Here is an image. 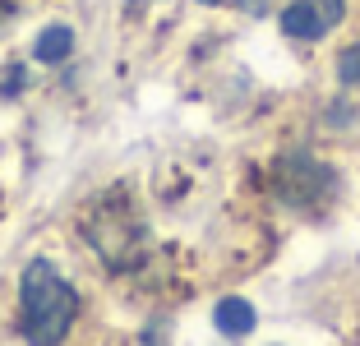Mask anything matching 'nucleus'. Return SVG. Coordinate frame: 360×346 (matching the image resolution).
Returning <instances> with one entry per match:
<instances>
[{
  "label": "nucleus",
  "instance_id": "f257e3e1",
  "mask_svg": "<svg viewBox=\"0 0 360 346\" xmlns=\"http://www.w3.org/2000/svg\"><path fill=\"white\" fill-rule=\"evenodd\" d=\"M23 337L28 346H60L79 319V291L56 273L51 259H32L19 277Z\"/></svg>",
  "mask_w": 360,
  "mask_h": 346
},
{
  "label": "nucleus",
  "instance_id": "f03ea898",
  "mask_svg": "<svg viewBox=\"0 0 360 346\" xmlns=\"http://www.w3.org/2000/svg\"><path fill=\"white\" fill-rule=\"evenodd\" d=\"M84 241L93 245V254L111 273H129L143 263V222H139L125 189L106 194L97 208L84 212Z\"/></svg>",
  "mask_w": 360,
  "mask_h": 346
},
{
  "label": "nucleus",
  "instance_id": "7ed1b4c3",
  "mask_svg": "<svg viewBox=\"0 0 360 346\" xmlns=\"http://www.w3.org/2000/svg\"><path fill=\"white\" fill-rule=\"evenodd\" d=\"M273 189H277V199H282L286 208H296V212H319L323 203L333 199L338 176H333V171L323 167L319 158H309L305 148H296V153H286V158L277 162Z\"/></svg>",
  "mask_w": 360,
  "mask_h": 346
},
{
  "label": "nucleus",
  "instance_id": "20e7f679",
  "mask_svg": "<svg viewBox=\"0 0 360 346\" xmlns=\"http://www.w3.org/2000/svg\"><path fill=\"white\" fill-rule=\"evenodd\" d=\"M282 32L286 37H300V42H319V37L328 32V23H323L314 0H291L282 10Z\"/></svg>",
  "mask_w": 360,
  "mask_h": 346
},
{
  "label": "nucleus",
  "instance_id": "39448f33",
  "mask_svg": "<svg viewBox=\"0 0 360 346\" xmlns=\"http://www.w3.org/2000/svg\"><path fill=\"white\" fill-rule=\"evenodd\" d=\"M212 323H217L222 337H245L255 328V305L240 300V295H226V300H217V309H212Z\"/></svg>",
  "mask_w": 360,
  "mask_h": 346
},
{
  "label": "nucleus",
  "instance_id": "423d86ee",
  "mask_svg": "<svg viewBox=\"0 0 360 346\" xmlns=\"http://www.w3.org/2000/svg\"><path fill=\"white\" fill-rule=\"evenodd\" d=\"M70 51H75V32L65 28V23H51V28L32 42V60L37 65H60V60H70Z\"/></svg>",
  "mask_w": 360,
  "mask_h": 346
},
{
  "label": "nucleus",
  "instance_id": "0eeeda50",
  "mask_svg": "<svg viewBox=\"0 0 360 346\" xmlns=\"http://www.w3.org/2000/svg\"><path fill=\"white\" fill-rule=\"evenodd\" d=\"M338 79H342V84H360V42L356 46H347V51H342L338 56Z\"/></svg>",
  "mask_w": 360,
  "mask_h": 346
},
{
  "label": "nucleus",
  "instance_id": "6e6552de",
  "mask_svg": "<svg viewBox=\"0 0 360 346\" xmlns=\"http://www.w3.org/2000/svg\"><path fill=\"white\" fill-rule=\"evenodd\" d=\"M314 5H319V14H323L328 28H338V23L347 19V0H314Z\"/></svg>",
  "mask_w": 360,
  "mask_h": 346
},
{
  "label": "nucleus",
  "instance_id": "1a4fd4ad",
  "mask_svg": "<svg viewBox=\"0 0 360 346\" xmlns=\"http://www.w3.org/2000/svg\"><path fill=\"white\" fill-rule=\"evenodd\" d=\"M199 5H236V10H264V0H199Z\"/></svg>",
  "mask_w": 360,
  "mask_h": 346
}]
</instances>
